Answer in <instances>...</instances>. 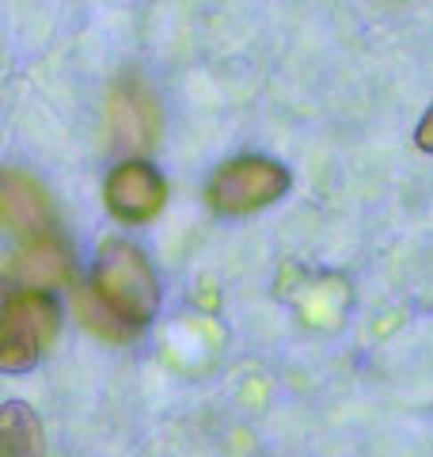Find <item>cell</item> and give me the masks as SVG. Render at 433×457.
Wrapping results in <instances>:
<instances>
[{"mask_svg":"<svg viewBox=\"0 0 433 457\" xmlns=\"http://www.w3.org/2000/svg\"><path fill=\"white\" fill-rule=\"evenodd\" d=\"M61 328V305L42 286H23L4 297L0 309V370L23 374L31 370Z\"/></svg>","mask_w":433,"mask_h":457,"instance_id":"2","label":"cell"},{"mask_svg":"<svg viewBox=\"0 0 433 457\" xmlns=\"http://www.w3.org/2000/svg\"><path fill=\"white\" fill-rule=\"evenodd\" d=\"M414 141H418V149H426L433 153V107L422 114V122H418V130H414Z\"/></svg>","mask_w":433,"mask_h":457,"instance_id":"9","label":"cell"},{"mask_svg":"<svg viewBox=\"0 0 433 457\" xmlns=\"http://www.w3.org/2000/svg\"><path fill=\"white\" fill-rule=\"evenodd\" d=\"M69 270H72L69 248L53 233L31 237L16 255H12V263H8V275L12 278H20L23 286H42V290L69 282Z\"/></svg>","mask_w":433,"mask_h":457,"instance_id":"7","label":"cell"},{"mask_svg":"<svg viewBox=\"0 0 433 457\" xmlns=\"http://www.w3.org/2000/svg\"><path fill=\"white\" fill-rule=\"evenodd\" d=\"M0 457H46L42 423L20 400H12L0 411Z\"/></svg>","mask_w":433,"mask_h":457,"instance_id":"8","label":"cell"},{"mask_svg":"<svg viewBox=\"0 0 433 457\" xmlns=\"http://www.w3.org/2000/svg\"><path fill=\"white\" fill-rule=\"evenodd\" d=\"M0 218H4L8 233H16L23 240L53 233V206H50L46 191L16 168H8L4 183H0Z\"/></svg>","mask_w":433,"mask_h":457,"instance_id":"6","label":"cell"},{"mask_svg":"<svg viewBox=\"0 0 433 457\" xmlns=\"http://www.w3.org/2000/svg\"><path fill=\"white\" fill-rule=\"evenodd\" d=\"M160 309V278L144 252L129 240H103L92 286L77 290V312L88 332L110 343L134 339Z\"/></svg>","mask_w":433,"mask_h":457,"instance_id":"1","label":"cell"},{"mask_svg":"<svg viewBox=\"0 0 433 457\" xmlns=\"http://www.w3.org/2000/svg\"><path fill=\"white\" fill-rule=\"evenodd\" d=\"M285 164L270 161V156H236V161H225L213 171L206 198L221 218H248V213H258L285 198Z\"/></svg>","mask_w":433,"mask_h":457,"instance_id":"3","label":"cell"},{"mask_svg":"<svg viewBox=\"0 0 433 457\" xmlns=\"http://www.w3.org/2000/svg\"><path fill=\"white\" fill-rule=\"evenodd\" d=\"M107 122H110V137L126 149H152L160 137V107L156 96L144 88L137 77H126L114 84L110 92V107H107Z\"/></svg>","mask_w":433,"mask_h":457,"instance_id":"5","label":"cell"},{"mask_svg":"<svg viewBox=\"0 0 433 457\" xmlns=\"http://www.w3.org/2000/svg\"><path fill=\"white\" fill-rule=\"evenodd\" d=\"M103 198H107V210L122 225H144L164 210L167 183L149 161H122L107 176Z\"/></svg>","mask_w":433,"mask_h":457,"instance_id":"4","label":"cell"}]
</instances>
